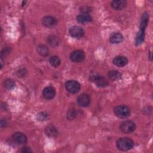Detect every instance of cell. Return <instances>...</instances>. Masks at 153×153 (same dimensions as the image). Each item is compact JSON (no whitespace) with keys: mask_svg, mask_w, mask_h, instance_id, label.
<instances>
[{"mask_svg":"<svg viewBox=\"0 0 153 153\" xmlns=\"http://www.w3.org/2000/svg\"><path fill=\"white\" fill-rule=\"evenodd\" d=\"M149 14L147 12L143 13L142 15L140 23V30L136 35L135 40V44L136 45H140L144 41L145 29L149 22Z\"/></svg>","mask_w":153,"mask_h":153,"instance_id":"cell-1","label":"cell"},{"mask_svg":"<svg viewBox=\"0 0 153 153\" xmlns=\"http://www.w3.org/2000/svg\"><path fill=\"white\" fill-rule=\"evenodd\" d=\"M116 145L119 150L122 151H127L133 148L134 146V142L129 137H123L119 138L117 140Z\"/></svg>","mask_w":153,"mask_h":153,"instance_id":"cell-2","label":"cell"},{"mask_svg":"<svg viewBox=\"0 0 153 153\" xmlns=\"http://www.w3.org/2000/svg\"><path fill=\"white\" fill-rule=\"evenodd\" d=\"M114 112L115 115L120 118H126L130 115V108L127 106L124 105L116 106L114 108Z\"/></svg>","mask_w":153,"mask_h":153,"instance_id":"cell-3","label":"cell"},{"mask_svg":"<svg viewBox=\"0 0 153 153\" xmlns=\"http://www.w3.org/2000/svg\"><path fill=\"white\" fill-rule=\"evenodd\" d=\"M65 88L68 93L71 94H75L79 91L81 85L76 81L69 80L65 83Z\"/></svg>","mask_w":153,"mask_h":153,"instance_id":"cell-4","label":"cell"},{"mask_svg":"<svg viewBox=\"0 0 153 153\" xmlns=\"http://www.w3.org/2000/svg\"><path fill=\"white\" fill-rule=\"evenodd\" d=\"M120 130L124 133H130L136 129V124L131 121L126 120L120 124Z\"/></svg>","mask_w":153,"mask_h":153,"instance_id":"cell-5","label":"cell"},{"mask_svg":"<svg viewBox=\"0 0 153 153\" xmlns=\"http://www.w3.org/2000/svg\"><path fill=\"white\" fill-rule=\"evenodd\" d=\"M85 59V53L81 50H77L72 51L70 54V59L75 63L82 62Z\"/></svg>","mask_w":153,"mask_h":153,"instance_id":"cell-6","label":"cell"},{"mask_svg":"<svg viewBox=\"0 0 153 153\" xmlns=\"http://www.w3.org/2000/svg\"><path fill=\"white\" fill-rule=\"evenodd\" d=\"M69 35L75 38H81L84 35V29L79 26H73L69 29Z\"/></svg>","mask_w":153,"mask_h":153,"instance_id":"cell-7","label":"cell"},{"mask_svg":"<svg viewBox=\"0 0 153 153\" xmlns=\"http://www.w3.org/2000/svg\"><path fill=\"white\" fill-rule=\"evenodd\" d=\"M42 25L48 28H52L56 26L57 24V20L53 16H46L42 19Z\"/></svg>","mask_w":153,"mask_h":153,"instance_id":"cell-8","label":"cell"},{"mask_svg":"<svg viewBox=\"0 0 153 153\" xmlns=\"http://www.w3.org/2000/svg\"><path fill=\"white\" fill-rule=\"evenodd\" d=\"M77 103L81 107H87L90 103V96L86 93L80 94L77 98Z\"/></svg>","mask_w":153,"mask_h":153,"instance_id":"cell-9","label":"cell"},{"mask_svg":"<svg viewBox=\"0 0 153 153\" xmlns=\"http://www.w3.org/2000/svg\"><path fill=\"white\" fill-rule=\"evenodd\" d=\"M128 62V59L123 56H115L113 60H112V63L113 64L118 67H123L127 65Z\"/></svg>","mask_w":153,"mask_h":153,"instance_id":"cell-10","label":"cell"},{"mask_svg":"<svg viewBox=\"0 0 153 153\" xmlns=\"http://www.w3.org/2000/svg\"><path fill=\"white\" fill-rule=\"evenodd\" d=\"M42 95L43 97L47 100L53 99L56 95V90L53 87H46L42 90Z\"/></svg>","mask_w":153,"mask_h":153,"instance_id":"cell-11","label":"cell"},{"mask_svg":"<svg viewBox=\"0 0 153 153\" xmlns=\"http://www.w3.org/2000/svg\"><path fill=\"white\" fill-rule=\"evenodd\" d=\"M13 140L17 144L23 145L27 142V139L26 135L21 132H16L13 135Z\"/></svg>","mask_w":153,"mask_h":153,"instance_id":"cell-12","label":"cell"},{"mask_svg":"<svg viewBox=\"0 0 153 153\" xmlns=\"http://www.w3.org/2000/svg\"><path fill=\"white\" fill-rule=\"evenodd\" d=\"M124 39L123 35L120 32H113L109 36V42L111 44H119Z\"/></svg>","mask_w":153,"mask_h":153,"instance_id":"cell-13","label":"cell"},{"mask_svg":"<svg viewBox=\"0 0 153 153\" xmlns=\"http://www.w3.org/2000/svg\"><path fill=\"white\" fill-rule=\"evenodd\" d=\"M127 3L125 0H114L111 2V7L115 10H121L124 8Z\"/></svg>","mask_w":153,"mask_h":153,"instance_id":"cell-14","label":"cell"},{"mask_svg":"<svg viewBox=\"0 0 153 153\" xmlns=\"http://www.w3.org/2000/svg\"><path fill=\"white\" fill-rule=\"evenodd\" d=\"M45 133L50 137H54L57 136L58 131L55 126L52 124H50L45 127Z\"/></svg>","mask_w":153,"mask_h":153,"instance_id":"cell-15","label":"cell"},{"mask_svg":"<svg viewBox=\"0 0 153 153\" xmlns=\"http://www.w3.org/2000/svg\"><path fill=\"white\" fill-rule=\"evenodd\" d=\"M94 82L95 83V84L96 85L97 87H101V88L106 87L109 85L108 81L105 77H103L100 75H99L97 76V78L95 79Z\"/></svg>","mask_w":153,"mask_h":153,"instance_id":"cell-16","label":"cell"},{"mask_svg":"<svg viewBox=\"0 0 153 153\" xmlns=\"http://www.w3.org/2000/svg\"><path fill=\"white\" fill-rule=\"evenodd\" d=\"M76 19L78 23L81 24H85L90 22L92 20V17L90 14H81L77 16Z\"/></svg>","mask_w":153,"mask_h":153,"instance_id":"cell-17","label":"cell"},{"mask_svg":"<svg viewBox=\"0 0 153 153\" xmlns=\"http://www.w3.org/2000/svg\"><path fill=\"white\" fill-rule=\"evenodd\" d=\"M108 76L111 80L115 81V80H118L121 79L122 77V74L118 71L112 70L108 72Z\"/></svg>","mask_w":153,"mask_h":153,"instance_id":"cell-18","label":"cell"},{"mask_svg":"<svg viewBox=\"0 0 153 153\" xmlns=\"http://www.w3.org/2000/svg\"><path fill=\"white\" fill-rule=\"evenodd\" d=\"M47 43L51 47H56L59 44V39L56 35H50L47 38Z\"/></svg>","mask_w":153,"mask_h":153,"instance_id":"cell-19","label":"cell"},{"mask_svg":"<svg viewBox=\"0 0 153 153\" xmlns=\"http://www.w3.org/2000/svg\"><path fill=\"white\" fill-rule=\"evenodd\" d=\"M37 52L42 56H47L48 55L49 50L48 47L44 44H39L37 47Z\"/></svg>","mask_w":153,"mask_h":153,"instance_id":"cell-20","label":"cell"},{"mask_svg":"<svg viewBox=\"0 0 153 153\" xmlns=\"http://www.w3.org/2000/svg\"><path fill=\"white\" fill-rule=\"evenodd\" d=\"M49 62L51 66L54 68L58 67L61 63V60L57 56H53L50 58Z\"/></svg>","mask_w":153,"mask_h":153,"instance_id":"cell-21","label":"cell"},{"mask_svg":"<svg viewBox=\"0 0 153 153\" xmlns=\"http://www.w3.org/2000/svg\"><path fill=\"white\" fill-rule=\"evenodd\" d=\"M4 86L5 88L7 90H12L16 86V83L14 80L12 79H6L4 81Z\"/></svg>","mask_w":153,"mask_h":153,"instance_id":"cell-22","label":"cell"},{"mask_svg":"<svg viewBox=\"0 0 153 153\" xmlns=\"http://www.w3.org/2000/svg\"><path fill=\"white\" fill-rule=\"evenodd\" d=\"M50 115L46 112H41L36 115V119L39 121H45L49 119Z\"/></svg>","mask_w":153,"mask_h":153,"instance_id":"cell-23","label":"cell"},{"mask_svg":"<svg viewBox=\"0 0 153 153\" xmlns=\"http://www.w3.org/2000/svg\"><path fill=\"white\" fill-rule=\"evenodd\" d=\"M77 115V111L74 109H69L68 112H67V115H66V118L69 120H73L74 119H75Z\"/></svg>","mask_w":153,"mask_h":153,"instance_id":"cell-24","label":"cell"},{"mask_svg":"<svg viewBox=\"0 0 153 153\" xmlns=\"http://www.w3.org/2000/svg\"><path fill=\"white\" fill-rule=\"evenodd\" d=\"M79 11L84 14H89L91 11V8L88 5H83L80 7Z\"/></svg>","mask_w":153,"mask_h":153,"instance_id":"cell-25","label":"cell"},{"mask_svg":"<svg viewBox=\"0 0 153 153\" xmlns=\"http://www.w3.org/2000/svg\"><path fill=\"white\" fill-rule=\"evenodd\" d=\"M21 152H23V153H29V152H32V151L30 149V148L29 147L24 146L22 148Z\"/></svg>","mask_w":153,"mask_h":153,"instance_id":"cell-26","label":"cell"},{"mask_svg":"<svg viewBox=\"0 0 153 153\" xmlns=\"http://www.w3.org/2000/svg\"><path fill=\"white\" fill-rule=\"evenodd\" d=\"M7 123L5 119H2L1 121V127L2 128L3 127H5L7 125Z\"/></svg>","mask_w":153,"mask_h":153,"instance_id":"cell-27","label":"cell"},{"mask_svg":"<svg viewBox=\"0 0 153 153\" xmlns=\"http://www.w3.org/2000/svg\"><path fill=\"white\" fill-rule=\"evenodd\" d=\"M1 68L2 69V68H3V60H2V59L1 58Z\"/></svg>","mask_w":153,"mask_h":153,"instance_id":"cell-28","label":"cell"}]
</instances>
